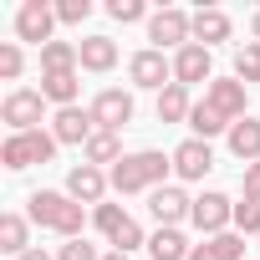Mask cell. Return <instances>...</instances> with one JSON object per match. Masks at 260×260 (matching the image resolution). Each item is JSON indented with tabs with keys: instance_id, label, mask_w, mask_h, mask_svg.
<instances>
[{
	"instance_id": "28",
	"label": "cell",
	"mask_w": 260,
	"mask_h": 260,
	"mask_svg": "<svg viewBox=\"0 0 260 260\" xmlns=\"http://www.w3.org/2000/svg\"><path fill=\"white\" fill-rule=\"evenodd\" d=\"M235 77L250 87V82H260V41H245V46H235Z\"/></svg>"
},
{
	"instance_id": "7",
	"label": "cell",
	"mask_w": 260,
	"mask_h": 260,
	"mask_svg": "<svg viewBox=\"0 0 260 260\" xmlns=\"http://www.w3.org/2000/svg\"><path fill=\"white\" fill-rule=\"evenodd\" d=\"M92 117H97V133H122L127 122H133V92L122 87H107L92 97Z\"/></svg>"
},
{
	"instance_id": "9",
	"label": "cell",
	"mask_w": 260,
	"mask_h": 260,
	"mask_svg": "<svg viewBox=\"0 0 260 260\" xmlns=\"http://www.w3.org/2000/svg\"><path fill=\"white\" fill-rule=\"evenodd\" d=\"M51 31H56V6L46 0H26L16 11V36L31 41V46H51Z\"/></svg>"
},
{
	"instance_id": "19",
	"label": "cell",
	"mask_w": 260,
	"mask_h": 260,
	"mask_svg": "<svg viewBox=\"0 0 260 260\" xmlns=\"http://www.w3.org/2000/svg\"><path fill=\"white\" fill-rule=\"evenodd\" d=\"M230 16L224 11H214V6H204V11H194V41L199 46H219V41H230Z\"/></svg>"
},
{
	"instance_id": "3",
	"label": "cell",
	"mask_w": 260,
	"mask_h": 260,
	"mask_svg": "<svg viewBox=\"0 0 260 260\" xmlns=\"http://www.w3.org/2000/svg\"><path fill=\"white\" fill-rule=\"evenodd\" d=\"M56 148H61V143L46 133V127H36V133H11L6 143H0V164H6L11 174H21V169H31V164H51Z\"/></svg>"
},
{
	"instance_id": "29",
	"label": "cell",
	"mask_w": 260,
	"mask_h": 260,
	"mask_svg": "<svg viewBox=\"0 0 260 260\" xmlns=\"http://www.w3.org/2000/svg\"><path fill=\"white\" fill-rule=\"evenodd\" d=\"M26 72V51L16 46V41H0V77H6V82H16Z\"/></svg>"
},
{
	"instance_id": "25",
	"label": "cell",
	"mask_w": 260,
	"mask_h": 260,
	"mask_svg": "<svg viewBox=\"0 0 260 260\" xmlns=\"http://www.w3.org/2000/svg\"><path fill=\"white\" fill-rule=\"evenodd\" d=\"M41 72H82L77 41H51V46H41Z\"/></svg>"
},
{
	"instance_id": "13",
	"label": "cell",
	"mask_w": 260,
	"mask_h": 260,
	"mask_svg": "<svg viewBox=\"0 0 260 260\" xmlns=\"http://www.w3.org/2000/svg\"><path fill=\"white\" fill-rule=\"evenodd\" d=\"M204 102H209V107H219L230 122L250 117V97H245V82H240V77H214V82L204 87Z\"/></svg>"
},
{
	"instance_id": "33",
	"label": "cell",
	"mask_w": 260,
	"mask_h": 260,
	"mask_svg": "<svg viewBox=\"0 0 260 260\" xmlns=\"http://www.w3.org/2000/svg\"><path fill=\"white\" fill-rule=\"evenodd\" d=\"M56 260H102V255H97V245H87V240H67V245L56 250Z\"/></svg>"
},
{
	"instance_id": "18",
	"label": "cell",
	"mask_w": 260,
	"mask_h": 260,
	"mask_svg": "<svg viewBox=\"0 0 260 260\" xmlns=\"http://www.w3.org/2000/svg\"><path fill=\"white\" fill-rule=\"evenodd\" d=\"M189 260H245V235H240V230H224V235L194 245Z\"/></svg>"
},
{
	"instance_id": "12",
	"label": "cell",
	"mask_w": 260,
	"mask_h": 260,
	"mask_svg": "<svg viewBox=\"0 0 260 260\" xmlns=\"http://www.w3.org/2000/svg\"><path fill=\"white\" fill-rule=\"evenodd\" d=\"M92 133H97L92 107H56V117H51V138H56V143H77V148H87Z\"/></svg>"
},
{
	"instance_id": "26",
	"label": "cell",
	"mask_w": 260,
	"mask_h": 260,
	"mask_svg": "<svg viewBox=\"0 0 260 260\" xmlns=\"http://www.w3.org/2000/svg\"><path fill=\"white\" fill-rule=\"evenodd\" d=\"M189 240H184V230H153V240H148V255L153 260H189Z\"/></svg>"
},
{
	"instance_id": "35",
	"label": "cell",
	"mask_w": 260,
	"mask_h": 260,
	"mask_svg": "<svg viewBox=\"0 0 260 260\" xmlns=\"http://www.w3.org/2000/svg\"><path fill=\"white\" fill-rule=\"evenodd\" d=\"M21 260H56V255H46V250H26Z\"/></svg>"
},
{
	"instance_id": "23",
	"label": "cell",
	"mask_w": 260,
	"mask_h": 260,
	"mask_svg": "<svg viewBox=\"0 0 260 260\" xmlns=\"http://www.w3.org/2000/svg\"><path fill=\"white\" fill-rule=\"evenodd\" d=\"M189 112H194V97H189V87H164L158 92V122H189Z\"/></svg>"
},
{
	"instance_id": "11",
	"label": "cell",
	"mask_w": 260,
	"mask_h": 260,
	"mask_svg": "<svg viewBox=\"0 0 260 260\" xmlns=\"http://www.w3.org/2000/svg\"><path fill=\"white\" fill-rule=\"evenodd\" d=\"M127 77H133V87H143V92H164V87H174V61L164 51H138L127 61Z\"/></svg>"
},
{
	"instance_id": "1",
	"label": "cell",
	"mask_w": 260,
	"mask_h": 260,
	"mask_svg": "<svg viewBox=\"0 0 260 260\" xmlns=\"http://www.w3.org/2000/svg\"><path fill=\"white\" fill-rule=\"evenodd\" d=\"M169 169H174V158H164L158 148H138L112 169V189L117 194H153V189H164Z\"/></svg>"
},
{
	"instance_id": "10",
	"label": "cell",
	"mask_w": 260,
	"mask_h": 260,
	"mask_svg": "<svg viewBox=\"0 0 260 260\" xmlns=\"http://www.w3.org/2000/svg\"><path fill=\"white\" fill-rule=\"evenodd\" d=\"M148 214L158 219V230H179V224L194 214V199H189L179 184H164V189L148 194Z\"/></svg>"
},
{
	"instance_id": "6",
	"label": "cell",
	"mask_w": 260,
	"mask_h": 260,
	"mask_svg": "<svg viewBox=\"0 0 260 260\" xmlns=\"http://www.w3.org/2000/svg\"><path fill=\"white\" fill-rule=\"evenodd\" d=\"M148 41H153V51H164V46H189L194 41V16L189 11H179V6H164V11H153L148 16Z\"/></svg>"
},
{
	"instance_id": "20",
	"label": "cell",
	"mask_w": 260,
	"mask_h": 260,
	"mask_svg": "<svg viewBox=\"0 0 260 260\" xmlns=\"http://www.w3.org/2000/svg\"><path fill=\"white\" fill-rule=\"evenodd\" d=\"M77 51H82V72H112L117 67V41L112 36H87V41H77Z\"/></svg>"
},
{
	"instance_id": "27",
	"label": "cell",
	"mask_w": 260,
	"mask_h": 260,
	"mask_svg": "<svg viewBox=\"0 0 260 260\" xmlns=\"http://www.w3.org/2000/svg\"><path fill=\"white\" fill-rule=\"evenodd\" d=\"M82 153H87V164H97V169H102V164H112V169H117V164L127 158V153H122V138H117V133H92V143H87Z\"/></svg>"
},
{
	"instance_id": "34",
	"label": "cell",
	"mask_w": 260,
	"mask_h": 260,
	"mask_svg": "<svg viewBox=\"0 0 260 260\" xmlns=\"http://www.w3.org/2000/svg\"><path fill=\"white\" fill-rule=\"evenodd\" d=\"M245 199L260 204V164H245Z\"/></svg>"
},
{
	"instance_id": "24",
	"label": "cell",
	"mask_w": 260,
	"mask_h": 260,
	"mask_svg": "<svg viewBox=\"0 0 260 260\" xmlns=\"http://www.w3.org/2000/svg\"><path fill=\"white\" fill-rule=\"evenodd\" d=\"M189 127H194V138H219V133H230V117L219 112V107H209V102H194V112H189Z\"/></svg>"
},
{
	"instance_id": "2",
	"label": "cell",
	"mask_w": 260,
	"mask_h": 260,
	"mask_svg": "<svg viewBox=\"0 0 260 260\" xmlns=\"http://www.w3.org/2000/svg\"><path fill=\"white\" fill-rule=\"evenodd\" d=\"M26 204H31L26 214H31L41 230H56L61 240H82V224H87V214H82V204H77L72 194H56V189H36Z\"/></svg>"
},
{
	"instance_id": "14",
	"label": "cell",
	"mask_w": 260,
	"mask_h": 260,
	"mask_svg": "<svg viewBox=\"0 0 260 260\" xmlns=\"http://www.w3.org/2000/svg\"><path fill=\"white\" fill-rule=\"evenodd\" d=\"M107 184H112V174H102L97 164H77L72 174H67V194L77 199V204H107Z\"/></svg>"
},
{
	"instance_id": "31",
	"label": "cell",
	"mask_w": 260,
	"mask_h": 260,
	"mask_svg": "<svg viewBox=\"0 0 260 260\" xmlns=\"http://www.w3.org/2000/svg\"><path fill=\"white\" fill-rule=\"evenodd\" d=\"M235 230L260 240V204H255V199H240V204H235Z\"/></svg>"
},
{
	"instance_id": "30",
	"label": "cell",
	"mask_w": 260,
	"mask_h": 260,
	"mask_svg": "<svg viewBox=\"0 0 260 260\" xmlns=\"http://www.w3.org/2000/svg\"><path fill=\"white\" fill-rule=\"evenodd\" d=\"M107 16L122 21V26H133V21H148V6L143 0H107Z\"/></svg>"
},
{
	"instance_id": "4",
	"label": "cell",
	"mask_w": 260,
	"mask_h": 260,
	"mask_svg": "<svg viewBox=\"0 0 260 260\" xmlns=\"http://www.w3.org/2000/svg\"><path fill=\"white\" fill-rule=\"evenodd\" d=\"M92 224H97V230L107 235V245H112V250H122V255H133L138 245H148V240H143V230H138V219L127 214L122 204H97V209H92Z\"/></svg>"
},
{
	"instance_id": "17",
	"label": "cell",
	"mask_w": 260,
	"mask_h": 260,
	"mask_svg": "<svg viewBox=\"0 0 260 260\" xmlns=\"http://www.w3.org/2000/svg\"><path fill=\"white\" fill-rule=\"evenodd\" d=\"M224 143H230V153H235L240 164H260V122H255V117H240V122H230Z\"/></svg>"
},
{
	"instance_id": "32",
	"label": "cell",
	"mask_w": 260,
	"mask_h": 260,
	"mask_svg": "<svg viewBox=\"0 0 260 260\" xmlns=\"http://www.w3.org/2000/svg\"><path fill=\"white\" fill-rule=\"evenodd\" d=\"M92 16V0H61V6H56V21L61 26H82Z\"/></svg>"
},
{
	"instance_id": "15",
	"label": "cell",
	"mask_w": 260,
	"mask_h": 260,
	"mask_svg": "<svg viewBox=\"0 0 260 260\" xmlns=\"http://www.w3.org/2000/svg\"><path fill=\"white\" fill-rule=\"evenodd\" d=\"M169 158H174V174H179L184 184H194V179H204V174L214 169V148H209L204 138H184Z\"/></svg>"
},
{
	"instance_id": "22",
	"label": "cell",
	"mask_w": 260,
	"mask_h": 260,
	"mask_svg": "<svg viewBox=\"0 0 260 260\" xmlns=\"http://www.w3.org/2000/svg\"><path fill=\"white\" fill-rule=\"evenodd\" d=\"M0 250H6V255H26V250H36L31 245V224L21 219V214H0Z\"/></svg>"
},
{
	"instance_id": "8",
	"label": "cell",
	"mask_w": 260,
	"mask_h": 260,
	"mask_svg": "<svg viewBox=\"0 0 260 260\" xmlns=\"http://www.w3.org/2000/svg\"><path fill=\"white\" fill-rule=\"evenodd\" d=\"M189 224H194L204 240H214V235H224V230L235 224V204H230L224 194H214V189H209V194H199V199H194Z\"/></svg>"
},
{
	"instance_id": "5",
	"label": "cell",
	"mask_w": 260,
	"mask_h": 260,
	"mask_svg": "<svg viewBox=\"0 0 260 260\" xmlns=\"http://www.w3.org/2000/svg\"><path fill=\"white\" fill-rule=\"evenodd\" d=\"M41 117H46V97L36 87H16V92H6V102H0V122H6L11 133H36Z\"/></svg>"
},
{
	"instance_id": "37",
	"label": "cell",
	"mask_w": 260,
	"mask_h": 260,
	"mask_svg": "<svg viewBox=\"0 0 260 260\" xmlns=\"http://www.w3.org/2000/svg\"><path fill=\"white\" fill-rule=\"evenodd\" d=\"M102 260H133V255H122V250H112V255H102Z\"/></svg>"
},
{
	"instance_id": "36",
	"label": "cell",
	"mask_w": 260,
	"mask_h": 260,
	"mask_svg": "<svg viewBox=\"0 0 260 260\" xmlns=\"http://www.w3.org/2000/svg\"><path fill=\"white\" fill-rule=\"evenodd\" d=\"M250 41H260V11L250 16Z\"/></svg>"
},
{
	"instance_id": "16",
	"label": "cell",
	"mask_w": 260,
	"mask_h": 260,
	"mask_svg": "<svg viewBox=\"0 0 260 260\" xmlns=\"http://www.w3.org/2000/svg\"><path fill=\"white\" fill-rule=\"evenodd\" d=\"M174 82L179 87H194V82H214V61H209V46H199V41H189L179 56H174Z\"/></svg>"
},
{
	"instance_id": "21",
	"label": "cell",
	"mask_w": 260,
	"mask_h": 260,
	"mask_svg": "<svg viewBox=\"0 0 260 260\" xmlns=\"http://www.w3.org/2000/svg\"><path fill=\"white\" fill-rule=\"evenodd\" d=\"M77 92H82V77H77V72H41V97H46V102L77 107Z\"/></svg>"
}]
</instances>
